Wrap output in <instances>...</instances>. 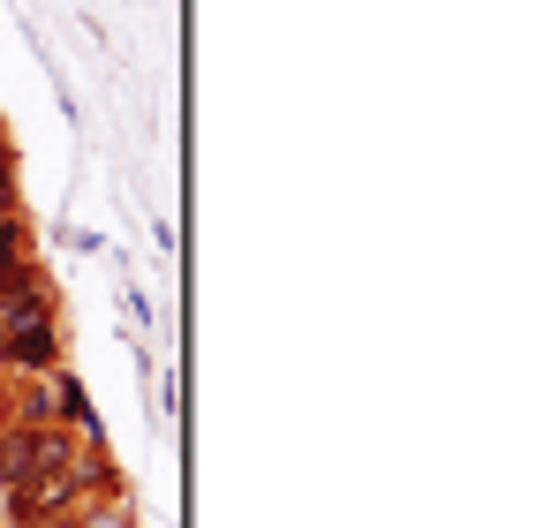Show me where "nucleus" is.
<instances>
[{"instance_id": "f257e3e1", "label": "nucleus", "mask_w": 559, "mask_h": 528, "mask_svg": "<svg viewBox=\"0 0 559 528\" xmlns=\"http://www.w3.org/2000/svg\"><path fill=\"white\" fill-rule=\"evenodd\" d=\"M61 370V325H38V333H8L0 340V377L23 385V377H53Z\"/></svg>"}, {"instance_id": "f03ea898", "label": "nucleus", "mask_w": 559, "mask_h": 528, "mask_svg": "<svg viewBox=\"0 0 559 528\" xmlns=\"http://www.w3.org/2000/svg\"><path fill=\"white\" fill-rule=\"evenodd\" d=\"M38 325H61V310H53V279H46V264L0 302V340L8 333H38Z\"/></svg>"}, {"instance_id": "7ed1b4c3", "label": "nucleus", "mask_w": 559, "mask_h": 528, "mask_svg": "<svg viewBox=\"0 0 559 528\" xmlns=\"http://www.w3.org/2000/svg\"><path fill=\"white\" fill-rule=\"evenodd\" d=\"M69 483H76V499H84V506H106V499H129V483H121V468L106 460V445H84V453L69 460Z\"/></svg>"}, {"instance_id": "20e7f679", "label": "nucleus", "mask_w": 559, "mask_h": 528, "mask_svg": "<svg viewBox=\"0 0 559 528\" xmlns=\"http://www.w3.org/2000/svg\"><path fill=\"white\" fill-rule=\"evenodd\" d=\"M76 453H84V445H76L69 423H38V431H31V476H69Z\"/></svg>"}, {"instance_id": "39448f33", "label": "nucleus", "mask_w": 559, "mask_h": 528, "mask_svg": "<svg viewBox=\"0 0 559 528\" xmlns=\"http://www.w3.org/2000/svg\"><path fill=\"white\" fill-rule=\"evenodd\" d=\"M31 483V423H8L0 431V491Z\"/></svg>"}, {"instance_id": "423d86ee", "label": "nucleus", "mask_w": 559, "mask_h": 528, "mask_svg": "<svg viewBox=\"0 0 559 528\" xmlns=\"http://www.w3.org/2000/svg\"><path fill=\"white\" fill-rule=\"evenodd\" d=\"M69 528H136V506L129 499H106V506H84Z\"/></svg>"}, {"instance_id": "0eeeda50", "label": "nucleus", "mask_w": 559, "mask_h": 528, "mask_svg": "<svg viewBox=\"0 0 559 528\" xmlns=\"http://www.w3.org/2000/svg\"><path fill=\"white\" fill-rule=\"evenodd\" d=\"M0 212H15V144L0 136Z\"/></svg>"}, {"instance_id": "6e6552de", "label": "nucleus", "mask_w": 559, "mask_h": 528, "mask_svg": "<svg viewBox=\"0 0 559 528\" xmlns=\"http://www.w3.org/2000/svg\"><path fill=\"white\" fill-rule=\"evenodd\" d=\"M8 423H15V416H8V377H0V431H8Z\"/></svg>"}]
</instances>
